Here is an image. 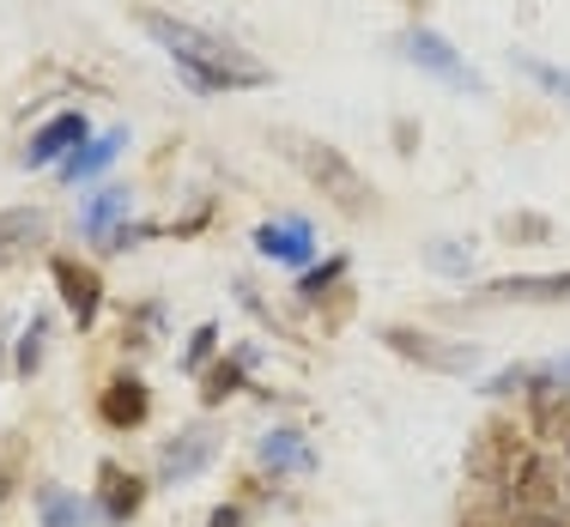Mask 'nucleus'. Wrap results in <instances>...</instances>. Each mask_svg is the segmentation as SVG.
<instances>
[{
    "label": "nucleus",
    "mask_w": 570,
    "mask_h": 527,
    "mask_svg": "<svg viewBox=\"0 0 570 527\" xmlns=\"http://www.w3.org/2000/svg\"><path fill=\"white\" fill-rule=\"evenodd\" d=\"M292 158L341 212H364V207H371V188H364V176L352 170L346 152H334V146H322V140H292Z\"/></svg>",
    "instance_id": "2"
},
{
    "label": "nucleus",
    "mask_w": 570,
    "mask_h": 527,
    "mask_svg": "<svg viewBox=\"0 0 570 527\" xmlns=\"http://www.w3.org/2000/svg\"><path fill=\"white\" fill-rule=\"evenodd\" d=\"M37 504H43V527H91V516H98L86 497L61 491V485H43V491H37Z\"/></svg>",
    "instance_id": "16"
},
{
    "label": "nucleus",
    "mask_w": 570,
    "mask_h": 527,
    "mask_svg": "<svg viewBox=\"0 0 570 527\" xmlns=\"http://www.w3.org/2000/svg\"><path fill=\"white\" fill-rule=\"evenodd\" d=\"M7 497H12V479H7V473H0V504H7Z\"/></svg>",
    "instance_id": "28"
},
{
    "label": "nucleus",
    "mask_w": 570,
    "mask_h": 527,
    "mask_svg": "<svg viewBox=\"0 0 570 527\" xmlns=\"http://www.w3.org/2000/svg\"><path fill=\"white\" fill-rule=\"evenodd\" d=\"M207 527H249V516H243L237 504H219V509H213V521H207Z\"/></svg>",
    "instance_id": "27"
},
{
    "label": "nucleus",
    "mask_w": 570,
    "mask_h": 527,
    "mask_svg": "<svg viewBox=\"0 0 570 527\" xmlns=\"http://www.w3.org/2000/svg\"><path fill=\"white\" fill-rule=\"evenodd\" d=\"M43 340H49V316H31V328H24V340H19V376H37Z\"/></svg>",
    "instance_id": "21"
},
{
    "label": "nucleus",
    "mask_w": 570,
    "mask_h": 527,
    "mask_svg": "<svg viewBox=\"0 0 570 527\" xmlns=\"http://www.w3.org/2000/svg\"><path fill=\"white\" fill-rule=\"evenodd\" d=\"M213 346H219V328H213V321H207V328H195V340H188V370H200V364L213 358Z\"/></svg>",
    "instance_id": "25"
},
{
    "label": "nucleus",
    "mask_w": 570,
    "mask_h": 527,
    "mask_svg": "<svg viewBox=\"0 0 570 527\" xmlns=\"http://www.w3.org/2000/svg\"><path fill=\"white\" fill-rule=\"evenodd\" d=\"M485 304H564L570 274H504L492 286H480Z\"/></svg>",
    "instance_id": "8"
},
{
    "label": "nucleus",
    "mask_w": 570,
    "mask_h": 527,
    "mask_svg": "<svg viewBox=\"0 0 570 527\" xmlns=\"http://www.w3.org/2000/svg\"><path fill=\"white\" fill-rule=\"evenodd\" d=\"M401 56L419 67V73H431V79H443V86H455V91H485V79L473 73L468 61L455 56V43L450 37H438V31H425V24H413V31L401 37Z\"/></svg>",
    "instance_id": "4"
},
{
    "label": "nucleus",
    "mask_w": 570,
    "mask_h": 527,
    "mask_svg": "<svg viewBox=\"0 0 570 527\" xmlns=\"http://www.w3.org/2000/svg\"><path fill=\"white\" fill-rule=\"evenodd\" d=\"M49 242V212L43 207H7L0 212V267L24 261L31 249Z\"/></svg>",
    "instance_id": "9"
},
{
    "label": "nucleus",
    "mask_w": 570,
    "mask_h": 527,
    "mask_svg": "<svg viewBox=\"0 0 570 527\" xmlns=\"http://www.w3.org/2000/svg\"><path fill=\"white\" fill-rule=\"evenodd\" d=\"M522 461H528V449H515V437H510L504 425L480 430V443L468 449V473L480 485H510L515 473H522Z\"/></svg>",
    "instance_id": "7"
},
{
    "label": "nucleus",
    "mask_w": 570,
    "mask_h": 527,
    "mask_svg": "<svg viewBox=\"0 0 570 527\" xmlns=\"http://www.w3.org/2000/svg\"><path fill=\"white\" fill-rule=\"evenodd\" d=\"M243 370H249L243 358H225L219 370L207 376V388H200V395H207V407H219V400H230V395H237V388H243Z\"/></svg>",
    "instance_id": "20"
},
{
    "label": "nucleus",
    "mask_w": 570,
    "mask_h": 527,
    "mask_svg": "<svg viewBox=\"0 0 570 527\" xmlns=\"http://www.w3.org/2000/svg\"><path fill=\"white\" fill-rule=\"evenodd\" d=\"M255 249H262L267 261L304 267L309 255H316V237H309V225H304V219H267L262 231H255Z\"/></svg>",
    "instance_id": "11"
},
{
    "label": "nucleus",
    "mask_w": 570,
    "mask_h": 527,
    "mask_svg": "<svg viewBox=\"0 0 570 527\" xmlns=\"http://www.w3.org/2000/svg\"><path fill=\"white\" fill-rule=\"evenodd\" d=\"M547 231H552V225L540 219V212H515V219H510V237L515 242H547Z\"/></svg>",
    "instance_id": "24"
},
{
    "label": "nucleus",
    "mask_w": 570,
    "mask_h": 527,
    "mask_svg": "<svg viewBox=\"0 0 570 527\" xmlns=\"http://www.w3.org/2000/svg\"><path fill=\"white\" fill-rule=\"evenodd\" d=\"M86 140H91V121L79 116V110H61L56 121H43V128L31 133V146H24V165H31V170L61 165V158H73Z\"/></svg>",
    "instance_id": "6"
},
{
    "label": "nucleus",
    "mask_w": 570,
    "mask_h": 527,
    "mask_svg": "<svg viewBox=\"0 0 570 527\" xmlns=\"http://www.w3.org/2000/svg\"><path fill=\"white\" fill-rule=\"evenodd\" d=\"M425 261L443 267V274H468V249H461V242H431Z\"/></svg>",
    "instance_id": "23"
},
{
    "label": "nucleus",
    "mask_w": 570,
    "mask_h": 527,
    "mask_svg": "<svg viewBox=\"0 0 570 527\" xmlns=\"http://www.w3.org/2000/svg\"><path fill=\"white\" fill-rule=\"evenodd\" d=\"M121 212H128V188H104V195L86 207V237H98V242H104V237L116 231Z\"/></svg>",
    "instance_id": "17"
},
{
    "label": "nucleus",
    "mask_w": 570,
    "mask_h": 527,
    "mask_svg": "<svg viewBox=\"0 0 570 527\" xmlns=\"http://www.w3.org/2000/svg\"><path fill=\"white\" fill-rule=\"evenodd\" d=\"M255 455H262V467L274 473V479H279V473H309V467H316V449H309L297 430H267V437L255 443Z\"/></svg>",
    "instance_id": "14"
},
{
    "label": "nucleus",
    "mask_w": 570,
    "mask_h": 527,
    "mask_svg": "<svg viewBox=\"0 0 570 527\" xmlns=\"http://www.w3.org/2000/svg\"><path fill=\"white\" fill-rule=\"evenodd\" d=\"M515 67H522V73L534 79L540 91H552L559 103H570V67H559V61H540V56H515Z\"/></svg>",
    "instance_id": "18"
},
{
    "label": "nucleus",
    "mask_w": 570,
    "mask_h": 527,
    "mask_svg": "<svg viewBox=\"0 0 570 527\" xmlns=\"http://www.w3.org/2000/svg\"><path fill=\"white\" fill-rule=\"evenodd\" d=\"M56 286H61V304H67V316L79 321V334L98 321V309H104V279L91 274V267H79V261H56Z\"/></svg>",
    "instance_id": "10"
},
{
    "label": "nucleus",
    "mask_w": 570,
    "mask_h": 527,
    "mask_svg": "<svg viewBox=\"0 0 570 527\" xmlns=\"http://www.w3.org/2000/svg\"><path fill=\"white\" fill-rule=\"evenodd\" d=\"M334 279H346V255H328L322 267H309V274L297 279V297H304V304H322V297L334 291Z\"/></svg>",
    "instance_id": "19"
},
{
    "label": "nucleus",
    "mask_w": 570,
    "mask_h": 527,
    "mask_svg": "<svg viewBox=\"0 0 570 527\" xmlns=\"http://www.w3.org/2000/svg\"><path fill=\"white\" fill-rule=\"evenodd\" d=\"M140 24H146V37H153V43L176 61V73H183L200 98H213V91H249V86H267V79H274V67H267V61L243 56L237 43H225V37L200 31V24H188V19H170V12L146 7Z\"/></svg>",
    "instance_id": "1"
},
{
    "label": "nucleus",
    "mask_w": 570,
    "mask_h": 527,
    "mask_svg": "<svg viewBox=\"0 0 570 527\" xmlns=\"http://www.w3.org/2000/svg\"><path fill=\"white\" fill-rule=\"evenodd\" d=\"M140 504H146V485L134 479V473H121V467H104V479H98V509H104V521L121 527Z\"/></svg>",
    "instance_id": "15"
},
{
    "label": "nucleus",
    "mask_w": 570,
    "mask_h": 527,
    "mask_svg": "<svg viewBox=\"0 0 570 527\" xmlns=\"http://www.w3.org/2000/svg\"><path fill=\"white\" fill-rule=\"evenodd\" d=\"M383 346L401 351L406 364H419V370H438V376H468L473 364H480V346L468 340H438V334H419V328H383Z\"/></svg>",
    "instance_id": "3"
},
{
    "label": "nucleus",
    "mask_w": 570,
    "mask_h": 527,
    "mask_svg": "<svg viewBox=\"0 0 570 527\" xmlns=\"http://www.w3.org/2000/svg\"><path fill=\"white\" fill-rule=\"evenodd\" d=\"M213 455H219V437H213L207 425L176 430L165 449H158V479H165V485H188V479H200V473L213 467Z\"/></svg>",
    "instance_id": "5"
},
{
    "label": "nucleus",
    "mask_w": 570,
    "mask_h": 527,
    "mask_svg": "<svg viewBox=\"0 0 570 527\" xmlns=\"http://www.w3.org/2000/svg\"><path fill=\"white\" fill-rule=\"evenodd\" d=\"M528 376H534V370H522V364H510V370H498L492 382H480V388H485V395H510V388H528Z\"/></svg>",
    "instance_id": "26"
},
{
    "label": "nucleus",
    "mask_w": 570,
    "mask_h": 527,
    "mask_svg": "<svg viewBox=\"0 0 570 527\" xmlns=\"http://www.w3.org/2000/svg\"><path fill=\"white\" fill-rule=\"evenodd\" d=\"M98 412H104L110 430H128V425H140V418L153 412V395H146V382H134V376H116V382L104 388Z\"/></svg>",
    "instance_id": "13"
},
{
    "label": "nucleus",
    "mask_w": 570,
    "mask_h": 527,
    "mask_svg": "<svg viewBox=\"0 0 570 527\" xmlns=\"http://www.w3.org/2000/svg\"><path fill=\"white\" fill-rule=\"evenodd\" d=\"M153 237H158L153 225H128V219H121L116 231L104 237V249H110V255H128V249H140V242H153Z\"/></svg>",
    "instance_id": "22"
},
{
    "label": "nucleus",
    "mask_w": 570,
    "mask_h": 527,
    "mask_svg": "<svg viewBox=\"0 0 570 527\" xmlns=\"http://www.w3.org/2000/svg\"><path fill=\"white\" fill-rule=\"evenodd\" d=\"M128 152V128H110V133H91L86 146H79L73 158H61V176L67 182H91V176H104L116 165V158Z\"/></svg>",
    "instance_id": "12"
}]
</instances>
